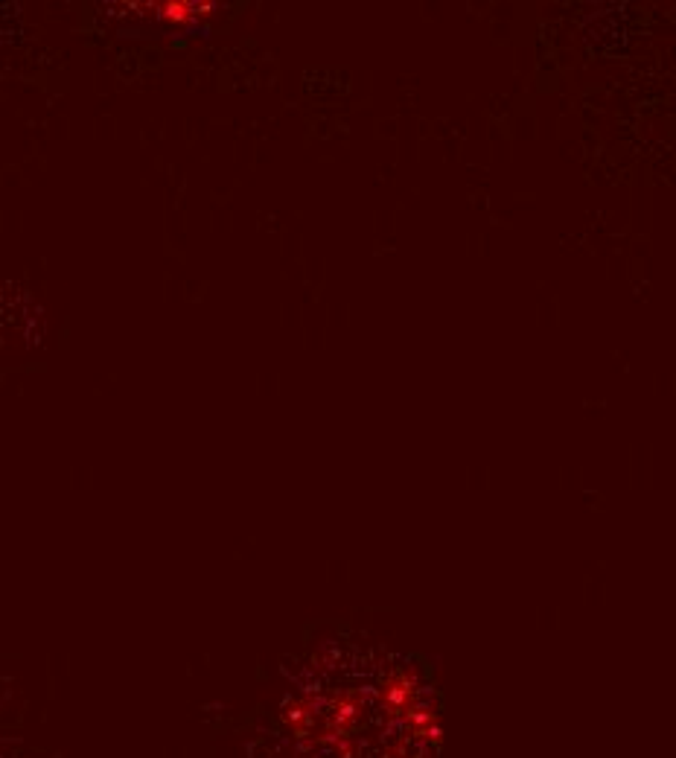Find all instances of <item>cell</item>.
I'll return each mask as SVG.
<instances>
[{"instance_id": "1", "label": "cell", "mask_w": 676, "mask_h": 758, "mask_svg": "<svg viewBox=\"0 0 676 758\" xmlns=\"http://www.w3.org/2000/svg\"><path fill=\"white\" fill-rule=\"evenodd\" d=\"M0 758H50V756H41V753H24V750H15V753H3Z\"/></svg>"}]
</instances>
